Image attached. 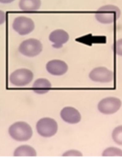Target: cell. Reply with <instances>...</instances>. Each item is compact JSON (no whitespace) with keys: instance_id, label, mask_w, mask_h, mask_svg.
Returning a JSON list of instances; mask_svg holds the SVG:
<instances>
[{"instance_id":"obj_6","label":"cell","mask_w":122,"mask_h":158,"mask_svg":"<svg viewBox=\"0 0 122 158\" xmlns=\"http://www.w3.org/2000/svg\"><path fill=\"white\" fill-rule=\"evenodd\" d=\"M121 100L119 98L109 97L100 100L97 105V109L101 114L105 115H111L120 110L121 106Z\"/></svg>"},{"instance_id":"obj_17","label":"cell","mask_w":122,"mask_h":158,"mask_svg":"<svg viewBox=\"0 0 122 158\" xmlns=\"http://www.w3.org/2000/svg\"><path fill=\"white\" fill-rule=\"evenodd\" d=\"M83 154L80 151L77 150H70V151H66L63 154V157H82Z\"/></svg>"},{"instance_id":"obj_18","label":"cell","mask_w":122,"mask_h":158,"mask_svg":"<svg viewBox=\"0 0 122 158\" xmlns=\"http://www.w3.org/2000/svg\"><path fill=\"white\" fill-rule=\"evenodd\" d=\"M115 52L117 55L122 56V39L117 40L115 43Z\"/></svg>"},{"instance_id":"obj_2","label":"cell","mask_w":122,"mask_h":158,"mask_svg":"<svg viewBox=\"0 0 122 158\" xmlns=\"http://www.w3.org/2000/svg\"><path fill=\"white\" fill-rule=\"evenodd\" d=\"M120 16V9L114 5H105L97 9L95 18L102 24H111Z\"/></svg>"},{"instance_id":"obj_9","label":"cell","mask_w":122,"mask_h":158,"mask_svg":"<svg viewBox=\"0 0 122 158\" xmlns=\"http://www.w3.org/2000/svg\"><path fill=\"white\" fill-rule=\"evenodd\" d=\"M46 69L51 75L63 76L68 71V65L61 60H52L46 63Z\"/></svg>"},{"instance_id":"obj_14","label":"cell","mask_w":122,"mask_h":158,"mask_svg":"<svg viewBox=\"0 0 122 158\" xmlns=\"http://www.w3.org/2000/svg\"><path fill=\"white\" fill-rule=\"evenodd\" d=\"M41 6V0H19V7L23 11H36Z\"/></svg>"},{"instance_id":"obj_12","label":"cell","mask_w":122,"mask_h":158,"mask_svg":"<svg viewBox=\"0 0 122 158\" xmlns=\"http://www.w3.org/2000/svg\"><path fill=\"white\" fill-rule=\"evenodd\" d=\"M52 89V84L47 79L40 78L37 79L33 83L32 89L34 93L37 94H45Z\"/></svg>"},{"instance_id":"obj_15","label":"cell","mask_w":122,"mask_h":158,"mask_svg":"<svg viewBox=\"0 0 122 158\" xmlns=\"http://www.w3.org/2000/svg\"><path fill=\"white\" fill-rule=\"evenodd\" d=\"M103 157H122V150L120 148L111 147L103 151Z\"/></svg>"},{"instance_id":"obj_13","label":"cell","mask_w":122,"mask_h":158,"mask_svg":"<svg viewBox=\"0 0 122 158\" xmlns=\"http://www.w3.org/2000/svg\"><path fill=\"white\" fill-rule=\"evenodd\" d=\"M36 151L29 145H21L15 148L13 156L15 157H36Z\"/></svg>"},{"instance_id":"obj_1","label":"cell","mask_w":122,"mask_h":158,"mask_svg":"<svg viewBox=\"0 0 122 158\" xmlns=\"http://www.w3.org/2000/svg\"><path fill=\"white\" fill-rule=\"evenodd\" d=\"M32 129L30 125L24 121L12 123L9 127V134L16 141H27L32 137Z\"/></svg>"},{"instance_id":"obj_8","label":"cell","mask_w":122,"mask_h":158,"mask_svg":"<svg viewBox=\"0 0 122 158\" xmlns=\"http://www.w3.org/2000/svg\"><path fill=\"white\" fill-rule=\"evenodd\" d=\"M89 78L97 83H110L114 79V73L111 70L103 66L94 68L89 73Z\"/></svg>"},{"instance_id":"obj_16","label":"cell","mask_w":122,"mask_h":158,"mask_svg":"<svg viewBox=\"0 0 122 158\" xmlns=\"http://www.w3.org/2000/svg\"><path fill=\"white\" fill-rule=\"evenodd\" d=\"M112 139L114 143L122 146V125L114 128L112 131Z\"/></svg>"},{"instance_id":"obj_20","label":"cell","mask_w":122,"mask_h":158,"mask_svg":"<svg viewBox=\"0 0 122 158\" xmlns=\"http://www.w3.org/2000/svg\"><path fill=\"white\" fill-rule=\"evenodd\" d=\"M15 0H0V3H2V4H9V3L12 2Z\"/></svg>"},{"instance_id":"obj_19","label":"cell","mask_w":122,"mask_h":158,"mask_svg":"<svg viewBox=\"0 0 122 158\" xmlns=\"http://www.w3.org/2000/svg\"><path fill=\"white\" fill-rule=\"evenodd\" d=\"M6 20V14L4 11L0 10V25H2Z\"/></svg>"},{"instance_id":"obj_7","label":"cell","mask_w":122,"mask_h":158,"mask_svg":"<svg viewBox=\"0 0 122 158\" xmlns=\"http://www.w3.org/2000/svg\"><path fill=\"white\" fill-rule=\"evenodd\" d=\"M12 29L20 35H26L34 30L35 23L32 19L20 15L13 20Z\"/></svg>"},{"instance_id":"obj_11","label":"cell","mask_w":122,"mask_h":158,"mask_svg":"<svg viewBox=\"0 0 122 158\" xmlns=\"http://www.w3.org/2000/svg\"><path fill=\"white\" fill-rule=\"evenodd\" d=\"M60 117L66 123L69 124H76L81 120V115L76 108L72 106H66L60 111Z\"/></svg>"},{"instance_id":"obj_4","label":"cell","mask_w":122,"mask_h":158,"mask_svg":"<svg viewBox=\"0 0 122 158\" xmlns=\"http://www.w3.org/2000/svg\"><path fill=\"white\" fill-rule=\"evenodd\" d=\"M34 75L32 71L26 68L15 69L9 75V82L15 86H25L29 85L33 80Z\"/></svg>"},{"instance_id":"obj_10","label":"cell","mask_w":122,"mask_h":158,"mask_svg":"<svg viewBox=\"0 0 122 158\" xmlns=\"http://www.w3.org/2000/svg\"><path fill=\"white\" fill-rule=\"evenodd\" d=\"M69 35L63 29H56L49 35V40L53 43V47L56 49L61 48L65 43L69 41Z\"/></svg>"},{"instance_id":"obj_3","label":"cell","mask_w":122,"mask_h":158,"mask_svg":"<svg viewBox=\"0 0 122 158\" xmlns=\"http://www.w3.org/2000/svg\"><path fill=\"white\" fill-rule=\"evenodd\" d=\"M36 129L43 137H53L58 131V123L51 117H43L37 121Z\"/></svg>"},{"instance_id":"obj_5","label":"cell","mask_w":122,"mask_h":158,"mask_svg":"<svg viewBox=\"0 0 122 158\" xmlns=\"http://www.w3.org/2000/svg\"><path fill=\"white\" fill-rule=\"evenodd\" d=\"M19 51L27 57H35L43 51V44L36 39H28L20 43Z\"/></svg>"}]
</instances>
